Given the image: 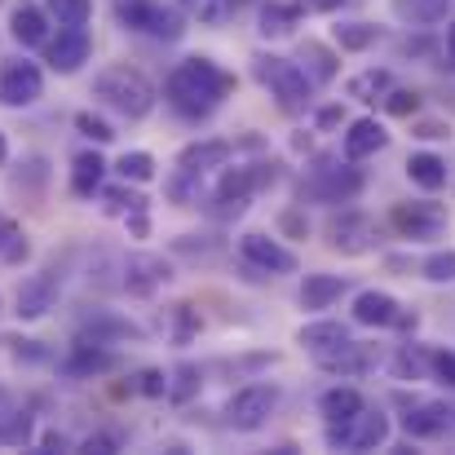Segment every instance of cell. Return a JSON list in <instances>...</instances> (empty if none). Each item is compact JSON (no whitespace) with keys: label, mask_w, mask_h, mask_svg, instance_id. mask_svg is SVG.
<instances>
[{"label":"cell","mask_w":455,"mask_h":455,"mask_svg":"<svg viewBox=\"0 0 455 455\" xmlns=\"http://www.w3.org/2000/svg\"><path fill=\"white\" fill-rule=\"evenodd\" d=\"M226 93H235V76L221 71L212 58H186L172 67L168 84H164V98L172 111H181L186 120H199V116H212Z\"/></svg>","instance_id":"cell-1"},{"label":"cell","mask_w":455,"mask_h":455,"mask_svg":"<svg viewBox=\"0 0 455 455\" xmlns=\"http://www.w3.org/2000/svg\"><path fill=\"white\" fill-rule=\"evenodd\" d=\"M93 98H102L107 107H116L129 120H142V116H151L155 107V84L138 67H107L93 80Z\"/></svg>","instance_id":"cell-2"},{"label":"cell","mask_w":455,"mask_h":455,"mask_svg":"<svg viewBox=\"0 0 455 455\" xmlns=\"http://www.w3.org/2000/svg\"><path fill=\"white\" fill-rule=\"evenodd\" d=\"M252 71L279 98V111H288V116L305 111V102H309V76H305L297 62L275 58V53H261V58H252Z\"/></svg>","instance_id":"cell-3"},{"label":"cell","mask_w":455,"mask_h":455,"mask_svg":"<svg viewBox=\"0 0 455 455\" xmlns=\"http://www.w3.org/2000/svg\"><path fill=\"white\" fill-rule=\"evenodd\" d=\"M385 438H389V416H380V411H371V407H363V411L349 416V420L327 425V443H331V447H349V451H376Z\"/></svg>","instance_id":"cell-4"},{"label":"cell","mask_w":455,"mask_h":455,"mask_svg":"<svg viewBox=\"0 0 455 455\" xmlns=\"http://www.w3.org/2000/svg\"><path fill=\"white\" fill-rule=\"evenodd\" d=\"M275 407H279V389H275V385H243V389L226 403V420H230L235 429L252 434V429H261V425L275 416Z\"/></svg>","instance_id":"cell-5"},{"label":"cell","mask_w":455,"mask_h":455,"mask_svg":"<svg viewBox=\"0 0 455 455\" xmlns=\"http://www.w3.org/2000/svg\"><path fill=\"white\" fill-rule=\"evenodd\" d=\"M327 248L340 257H363L376 248V221L367 212H340L327 221Z\"/></svg>","instance_id":"cell-6"},{"label":"cell","mask_w":455,"mask_h":455,"mask_svg":"<svg viewBox=\"0 0 455 455\" xmlns=\"http://www.w3.org/2000/svg\"><path fill=\"white\" fill-rule=\"evenodd\" d=\"M389 221H394V230L407 235V239H438V235L447 230V208H443V204H429V199L394 204Z\"/></svg>","instance_id":"cell-7"},{"label":"cell","mask_w":455,"mask_h":455,"mask_svg":"<svg viewBox=\"0 0 455 455\" xmlns=\"http://www.w3.org/2000/svg\"><path fill=\"white\" fill-rule=\"evenodd\" d=\"M120 22L133 27V31H147V36H159V40H177L181 36V18L155 0H120Z\"/></svg>","instance_id":"cell-8"},{"label":"cell","mask_w":455,"mask_h":455,"mask_svg":"<svg viewBox=\"0 0 455 455\" xmlns=\"http://www.w3.org/2000/svg\"><path fill=\"white\" fill-rule=\"evenodd\" d=\"M40 93H44V76L36 62L9 58L0 67V102L4 107H31V102H40Z\"/></svg>","instance_id":"cell-9"},{"label":"cell","mask_w":455,"mask_h":455,"mask_svg":"<svg viewBox=\"0 0 455 455\" xmlns=\"http://www.w3.org/2000/svg\"><path fill=\"white\" fill-rule=\"evenodd\" d=\"M275 186V164H252V168H230L217 186V204H226V212H243L248 195Z\"/></svg>","instance_id":"cell-10"},{"label":"cell","mask_w":455,"mask_h":455,"mask_svg":"<svg viewBox=\"0 0 455 455\" xmlns=\"http://www.w3.org/2000/svg\"><path fill=\"white\" fill-rule=\"evenodd\" d=\"M58 288H62V275L58 270H40V275L22 279V288L13 297V314L18 318H44L58 305Z\"/></svg>","instance_id":"cell-11"},{"label":"cell","mask_w":455,"mask_h":455,"mask_svg":"<svg viewBox=\"0 0 455 455\" xmlns=\"http://www.w3.org/2000/svg\"><path fill=\"white\" fill-rule=\"evenodd\" d=\"M239 252H243L248 266H257L266 275H292L297 270V257L279 239H270V235H243L239 239Z\"/></svg>","instance_id":"cell-12"},{"label":"cell","mask_w":455,"mask_h":455,"mask_svg":"<svg viewBox=\"0 0 455 455\" xmlns=\"http://www.w3.org/2000/svg\"><path fill=\"white\" fill-rule=\"evenodd\" d=\"M89 53H93V40H89L84 27H62L58 40H49V67L62 71V76L80 71L89 62Z\"/></svg>","instance_id":"cell-13"},{"label":"cell","mask_w":455,"mask_h":455,"mask_svg":"<svg viewBox=\"0 0 455 455\" xmlns=\"http://www.w3.org/2000/svg\"><path fill=\"white\" fill-rule=\"evenodd\" d=\"M363 190V177L354 172V168H318V177L301 186V199H327V204H345V199H354Z\"/></svg>","instance_id":"cell-14"},{"label":"cell","mask_w":455,"mask_h":455,"mask_svg":"<svg viewBox=\"0 0 455 455\" xmlns=\"http://www.w3.org/2000/svg\"><path fill=\"white\" fill-rule=\"evenodd\" d=\"M168 279H172L168 261H164V257H151V252H138V257H129V266H124V288H129L133 297H155Z\"/></svg>","instance_id":"cell-15"},{"label":"cell","mask_w":455,"mask_h":455,"mask_svg":"<svg viewBox=\"0 0 455 455\" xmlns=\"http://www.w3.org/2000/svg\"><path fill=\"white\" fill-rule=\"evenodd\" d=\"M314 363L323 371H363V367H371V349L358 340H336L327 349H314Z\"/></svg>","instance_id":"cell-16"},{"label":"cell","mask_w":455,"mask_h":455,"mask_svg":"<svg viewBox=\"0 0 455 455\" xmlns=\"http://www.w3.org/2000/svg\"><path fill=\"white\" fill-rule=\"evenodd\" d=\"M389 147V133L376 124V120H354L349 124V133H345V142H340V151H345V159L354 164V159H367V155L385 151Z\"/></svg>","instance_id":"cell-17"},{"label":"cell","mask_w":455,"mask_h":455,"mask_svg":"<svg viewBox=\"0 0 455 455\" xmlns=\"http://www.w3.org/2000/svg\"><path fill=\"white\" fill-rule=\"evenodd\" d=\"M9 31H13V40L27 44V49H31V44H44V40H49V13H44L40 4H27V0H22V4L9 13Z\"/></svg>","instance_id":"cell-18"},{"label":"cell","mask_w":455,"mask_h":455,"mask_svg":"<svg viewBox=\"0 0 455 455\" xmlns=\"http://www.w3.org/2000/svg\"><path fill=\"white\" fill-rule=\"evenodd\" d=\"M398 309L403 305L394 301L389 292H358L354 297V323H363V327H394Z\"/></svg>","instance_id":"cell-19"},{"label":"cell","mask_w":455,"mask_h":455,"mask_svg":"<svg viewBox=\"0 0 455 455\" xmlns=\"http://www.w3.org/2000/svg\"><path fill=\"white\" fill-rule=\"evenodd\" d=\"M403 429H407V438H438L447 429V407L443 403H420L403 416Z\"/></svg>","instance_id":"cell-20"},{"label":"cell","mask_w":455,"mask_h":455,"mask_svg":"<svg viewBox=\"0 0 455 455\" xmlns=\"http://www.w3.org/2000/svg\"><path fill=\"white\" fill-rule=\"evenodd\" d=\"M230 142H195V147H186V151L177 155V168H186V172H208V168H221L226 159H230Z\"/></svg>","instance_id":"cell-21"},{"label":"cell","mask_w":455,"mask_h":455,"mask_svg":"<svg viewBox=\"0 0 455 455\" xmlns=\"http://www.w3.org/2000/svg\"><path fill=\"white\" fill-rule=\"evenodd\" d=\"M349 283H345V275H305L301 283V305L305 309H327L331 301H340V292H345Z\"/></svg>","instance_id":"cell-22"},{"label":"cell","mask_w":455,"mask_h":455,"mask_svg":"<svg viewBox=\"0 0 455 455\" xmlns=\"http://www.w3.org/2000/svg\"><path fill=\"white\" fill-rule=\"evenodd\" d=\"M407 177L420 186V190H443L447 186V159L429 151H416L407 159Z\"/></svg>","instance_id":"cell-23"},{"label":"cell","mask_w":455,"mask_h":455,"mask_svg":"<svg viewBox=\"0 0 455 455\" xmlns=\"http://www.w3.org/2000/svg\"><path fill=\"white\" fill-rule=\"evenodd\" d=\"M102 172H107V159L98 151L76 155V164H71V190H76L80 199H89L93 190H102Z\"/></svg>","instance_id":"cell-24"},{"label":"cell","mask_w":455,"mask_h":455,"mask_svg":"<svg viewBox=\"0 0 455 455\" xmlns=\"http://www.w3.org/2000/svg\"><path fill=\"white\" fill-rule=\"evenodd\" d=\"M336 62H340V58H336L327 44H318V40H301V62H297V67L309 76V84H314V80H318V84H323V80H331V76H336Z\"/></svg>","instance_id":"cell-25"},{"label":"cell","mask_w":455,"mask_h":455,"mask_svg":"<svg viewBox=\"0 0 455 455\" xmlns=\"http://www.w3.org/2000/svg\"><path fill=\"white\" fill-rule=\"evenodd\" d=\"M318 407H323L327 425H336V420H349V416H358V411L367 407V398H363L358 389H349V385H345V389L336 385V389H327V394H323V403H318Z\"/></svg>","instance_id":"cell-26"},{"label":"cell","mask_w":455,"mask_h":455,"mask_svg":"<svg viewBox=\"0 0 455 455\" xmlns=\"http://www.w3.org/2000/svg\"><path fill=\"white\" fill-rule=\"evenodd\" d=\"M181 9L204 27H226L239 13V0H181Z\"/></svg>","instance_id":"cell-27"},{"label":"cell","mask_w":455,"mask_h":455,"mask_svg":"<svg viewBox=\"0 0 455 455\" xmlns=\"http://www.w3.org/2000/svg\"><path fill=\"white\" fill-rule=\"evenodd\" d=\"M297 340L314 354V349H327V345H336V340H349V331H345V323H336V318H318V323H305L301 331H297Z\"/></svg>","instance_id":"cell-28"},{"label":"cell","mask_w":455,"mask_h":455,"mask_svg":"<svg viewBox=\"0 0 455 455\" xmlns=\"http://www.w3.org/2000/svg\"><path fill=\"white\" fill-rule=\"evenodd\" d=\"M389 89H394V76H389L385 67H371V71H363V76L349 80V98H358V102H376V98H385Z\"/></svg>","instance_id":"cell-29"},{"label":"cell","mask_w":455,"mask_h":455,"mask_svg":"<svg viewBox=\"0 0 455 455\" xmlns=\"http://www.w3.org/2000/svg\"><path fill=\"white\" fill-rule=\"evenodd\" d=\"M394 376L398 380H425L429 376V349L425 345H403L394 354Z\"/></svg>","instance_id":"cell-30"},{"label":"cell","mask_w":455,"mask_h":455,"mask_svg":"<svg viewBox=\"0 0 455 455\" xmlns=\"http://www.w3.org/2000/svg\"><path fill=\"white\" fill-rule=\"evenodd\" d=\"M447 9H451V0H394V13L403 22H420V27L447 18Z\"/></svg>","instance_id":"cell-31"},{"label":"cell","mask_w":455,"mask_h":455,"mask_svg":"<svg viewBox=\"0 0 455 455\" xmlns=\"http://www.w3.org/2000/svg\"><path fill=\"white\" fill-rule=\"evenodd\" d=\"M297 18H301V4H266L261 9V36H288L292 27H297Z\"/></svg>","instance_id":"cell-32"},{"label":"cell","mask_w":455,"mask_h":455,"mask_svg":"<svg viewBox=\"0 0 455 455\" xmlns=\"http://www.w3.org/2000/svg\"><path fill=\"white\" fill-rule=\"evenodd\" d=\"M331 36H336V44H340L345 53H363V49H371V44H376V36H380V31H376L371 22H340Z\"/></svg>","instance_id":"cell-33"},{"label":"cell","mask_w":455,"mask_h":455,"mask_svg":"<svg viewBox=\"0 0 455 455\" xmlns=\"http://www.w3.org/2000/svg\"><path fill=\"white\" fill-rule=\"evenodd\" d=\"M111 367H116V354L93 349V345H76V358L67 363L71 376H84V371H111Z\"/></svg>","instance_id":"cell-34"},{"label":"cell","mask_w":455,"mask_h":455,"mask_svg":"<svg viewBox=\"0 0 455 455\" xmlns=\"http://www.w3.org/2000/svg\"><path fill=\"white\" fill-rule=\"evenodd\" d=\"M44 13H53L62 27H84L93 18V0H44Z\"/></svg>","instance_id":"cell-35"},{"label":"cell","mask_w":455,"mask_h":455,"mask_svg":"<svg viewBox=\"0 0 455 455\" xmlns=\"http://www.w3.org/2000/svg\"><path fill=\"white\" fill-rule=\"evenodd\" d=\"M22 257H27V235H22V226L9 221V217H0V261L18 266Z\"/></svg>","instance_id":"cell-36"},{"label":"cell","mask_w":455,"mask_h":455,"mask_svg":"<svg viewBox=\"0 0 455 455\" xmlns=\"http://www.w3.org/2000/svg\"><path fill=\"white\" fill-rule=\"evenodd\" d=\"M116 172H120L124 181H151L155 177V159L147 151H124L120 155V164H116Z\"/></svg>","instance_id":"cell-37"},{"label":"cell","mask_w":455,"mask_h":455,"mask_svg":"<svg viewBox=\"0 0 455 455\" xmlns=\"http://www.w3.org/2000/svg\"><path fill=\"white\" fill-rule=\"evenodd\" d=\"M89 336H93V345H102V336H120V340H138L142 336V327H133V323H124V318H93L89 323Z\"/></svg>","instance_id":"cell-38"},{"label":"cell","mask_w":455,"mask_h":455,"mask_svg":"<svg viewBox=\"0 0 455 455\" xmlns=\"http://www.w3.org/2000/svg\"><path fill=\"white\" fill-rule=\"evenodd\" d=\"M420 275H425L429 283H455V248H443V252L425 257Z\"/></svg>","instance_id":"cell-39"},{"label":"cell","mask_w":455,"mask_h":455,"mask_svg":"<svg viewBox=\"0 0 455 455\" xmlns=\"http://www.w3.org/2000/svg\"><path fill=\"white\" fill-rule=\"evenodd\" d=\"M102 208L111 212V217H120V212H142L147 208V199L142 195H133V190H102Z\"/></svg>","instance_id":"cell-40"},{"label":"cell","mask_w":455,"mask_h":455,"mask_svg":"<svg viewBox=\"0 0 455 455\" xmlns=\"http://www.w3.org/2000/svg\"><path fill=\"white\" fill-rule=\"evenodd\" d=\"M195 389H199V371H195V367H177V371H172V380L164 385V394H168L172 403H186Z\"/></svg>","instance_id":"cell-41"},{"label":"cell","mask_w":455,"mask_h":455,"mask_svg":"<svg viewBox=\"0 0 455 455\" xmlns=\"http://www.w3.org/2000/svg\"><path fill=\"white\" fill-rule=\"evenodd\" d=\"M76 129H80L84 138H93V142H111V138H116V129H111L107 120H98L93 111H80V116H76Z\"/></svg>","instance_id":"cell-42"},{"label":"cell","mask_w":455,"mask_h":455,"mask_svg":"<svg viewBox=\"0 0 455 455\" xmlns=\"http://www.w3.org/2000/svg\"><path fill=\"white\" fill-rule=\"evenodd\" d=\"M389 116H398V120H407V116H416V107H420V98L411 93V89H389Z\"/></svg>","instance_id":"cell-43"},{"label":"cell","mask_w":455,"mask_h":455,"mask_svg":"<svg viewBox=\"0 0 455 455\" xmlns=\"http://www.w3.org/2000/svg\"><path fill=\"white\" fill-rule=\"evenodd\" d=\"M429 371H438V376H443V385H451V389H455V354H451V349L429 354Z\"/></svg>","instance_id":"cell-44"},{"label":"cell","mask_w":455,"mask_h":455,"mask_svg":"<svg viewBox=\"0 0 455 455\" xmlns=\"http://www.w3.org/2000/svg\"><path fill=\"white\" fill-rule=\"evenodd\" d=\"M80 451L111 455V451H120V438H111V434H93V438H84V447H80Z\"/></svg>","instance_id":"cell-45"},{"label":"cell","mask_w":455,"mask_h":455,"mask_svg":"<svg viewBox=\"0 0 455 455\" xmlns=\"http://www.w3.org/2000/svg\"><path fill=\"white\" fill-rule=\"evenodd\" d=\"M447 133H451V129H447L443 120H420V124H416V138H420V142H438V138H447Z\"/></svg>","instance_id":"cell-46"},{"label":"cell","mask_w":455,"mask_h":455,"mask_svg":"<svg viewBox=\"0 0 455 455\" xmlns=\"http://www.w3.org/2000/svg\"><path fill=\"white\" fill-rule=\"evenodd\" d=\"M164 385H168V380H164L159 371H142V376H138V389L151 394V398H164Z\"/></svg>","instance_id":"cell-47"},{"label":"cell","mask_w":455,"mask_h":455,"mask_svg":"<svg viewBox=\"0 0 455 455\" xmlns=\"http://www.w3.org/2000/svg\"><path fill=\"white\" fill-rule=\"evenodd\" d=\"M279 226H283L288 235H301V239H305V230H309V221H305L301 212H283V217H279Z\"/></svg>","instance_id":"cell-48"},{"label":"cell","mask_w":455,"mask_h":455,"mask_svg":"<svg viewBox=\"0 0 455 455\" xmlns=\"http://www.w3.org/2000/svg\"><path fill=\"white\" fill-rule=\"evenodd\" d=\"M340 120H345V111H340V107H323V111H318V129H336Z\"/></svg>","instance_id":"cell-49"},{"label":"cell","mask_w":455,"mask_h":455,"mask_svg":"<svg viewBox=\"0 0 455 455\" xmlns=\"http://www.w3.org/2000/svg\"><path fill=\"white\" fill-rule=\"evenodd\" d=\"M40 447H44V451H67L71 443H67L62 434H44V438H40Z\"/></svg>","instance_id":"cell-50"},{"label":"cell","mask_w":455,"mask_h":455,"mask_svg":"<svg viewBox=\"0 0 455 455\" xmlns=\"http://www.w3.org/2000/svg\"><path fill=\"white\" fill-rule=\"evenodd\" d=\"M345 0H309V9H318V13H331V9H340Z\"/></svg>","instance_id":"cell-51"},{"label":"cell","mask_w":455,"mask_h":455,"mask_svg":"<svg viewBox=\"0 0 455 455\" xmlns=\"http://www.w3.org/2000/svg\"><path fill=\"white\" fill-rule=\"evenodd\" d=\"M9 159V142H4V133H0V164Z\"/></svg>","instance_id":"cell-52"},{"label":"cell","mask_w":455,"mask_h":455,"mask_svg":"<svg viewBox=\"0 0 455 455\" xmlns=\"http://www.w3.org/2000/svg\"><path fill=\"white\" fill-rule=\"evenodd\" d=\"M447 49L455 53V22H451V31H447Z\"/></svg>","instance_id":"cell-53"}]
</instances>
